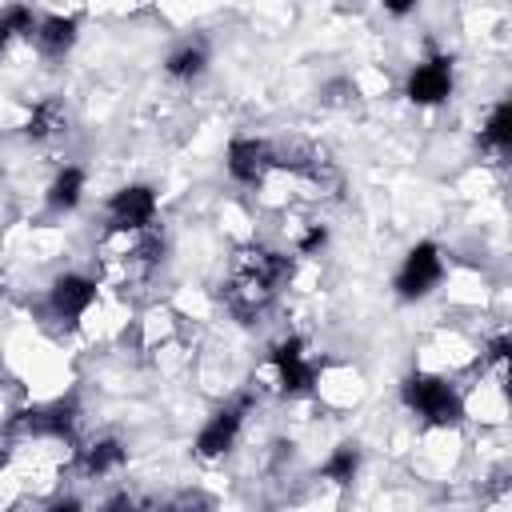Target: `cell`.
Returning a JSON list of instances; mask_svg holds the SVG:
<instances>
[{
  "instance_id": "15",
  "label": "cell",
  "mask_w": 512,
  "mask_h": 512,
  "mask_svg": "<svg viewBox=\"0 0 512 512\" xmlns=\"http://www.w3.org/2000/svg\"><path fill=\"white\" fill-rule=\"evenodd\" d=\"M480 148H488V152H496V156H504V152L512 148V104H508V100H500V104L492 108V116H488V124H484V132H480Z\"/></svg>"
},
{
  "instance_id": "3",
  "label": "cell",
  "mask_w": 512,
  "mask_h": 512,
  "mask_svg": "<svg viewBox=\"0 0 512 512\" xmlns=\"http://www.w3.org/2000/svg\"><path fill=\"white\" fill-rule=\"evenodd\" d=\"M440 276H444L440 248H436V244H416V248L404 256L400 272H396V292H400L404 300H420V296H428V292L440 284Z\"/></svg>"
},
{
  "instance_id": "9",
  "label": "cell",
  "mask_w": 512,
  "mask_h": 512,
  "mask_svg": "<svg viewBox=\"0 0 512 512\" xmlns=\"http://www.w3.org/2000/svg\"><path fill=\"white\" fill-rule=\"evenodd\" d=\"M52 312L64 320V324H76L84 312H88V304L96 300V284L88 280V276H76V272H68V276H60L56 284H52Z\"/></svg>"
},
{
  "instance_id": "16",
  "label": "cell",
  "mask_w": 512,
  "mask_h": 512,
  "mask_svg": "<svg viewBox=\"0 0 512 512\" xmlns=\"http://www.w3.org/2000/svg\"><path fill=\"white\" fill-rule=\"evenodd\" d=\"M80 192H84V172L76 164H68L64 172H56V180L48 188V204L60 208V212H68V208L80 204Z\"/></svg>"
},
{
  "instance_id": "19",
  "label": "cell",
  "mask_w": 512,
  "mask_h": 512,
  "mask_svg": "<svg viewBox=\"0 0 512 512\" xmlns=\"http://www.w3.org/2000/svg\"><path fill=\"white\" fill-rule=\"evenodd\" d=\"M324 240H328V232H324L320 224H312V228L300 236V252H304V256H312V252H320V248H324Z\"/></svg>"
},
{
  "instance_id": "17",
  "label": "cell",
  "mask_w": 512,
  "mask_h": 512,
  "mask_svg": "<svg viewBox=\"0 0 512 512\" xmlns=\"http://www.w3.org/2000/svg\"><path fill=\"white\" fill-rule=\"evenodd\" d=\"M356 468H360V452H356V444H340V448L324 460L320 476L332 480V484H348V480L356 476Z\"/></svg>"
},
{
  "instance_id": "5",
  "label": "cell",
  "mask_w": 512,
  "mask_h": 512,
  "mask_svg": "<svg viewBox=\"0 0 512 512\" xmlns=\"http://www.w3.org/2000/svg\"><path fill=\"white\" fill-rule=\"evenodd\" d=\"M248 396H236L232 404H224L204 428H200V436H196V456L200 460H216V456H224L228 448H232V440H236V432H240V424H244V412H248Z\"/></svg>"
},
{
  "instance_id": "21",
  "label": "cell",
  "mask_w": 512,
  "mask_h": 512,
  "mask_svg": "<svg viewBox=\"0 0 512 512\" xmlns=\"http://www.w3.org/2000/svg\"><path fill=\"white\" fill-rule=\"evenodd\" d=\"M416 8V0H384V12H392V16H408Z\"/></svg>"
},
{
  "instance_id": "1",
  "label": "cell",
  "mask_w": 512,
  "mask_h": 512,
  "mask_svg": "<svg viewBox=\"0 0 512 512\" xmlns=\"http://www.w3.org/2000/svg\"><path fill=\"white\" fill-rule=\"evenodd\" d=\"M292 276V260L284 252H272V248H260V244H248L236 252L232 260V276L224 284V304L232 316L240 320H252L256 312H264L276 296V288Z\"/></svg>"
},
{
  "instance_id": "10",
  "label": "cell",
  "mask_w": 512,
  "mask_h": 512,
  "mask_svg": "<svg viewBox=\"0 0 512 512\" xmlns=\"http://www.w3.org/2000/svg\"><path fill=\"white\" fill-rule=\"evenodd\" d=\"M72 424H76V412L72 404H48V408H28L16 416V428L28 432V436H72Z\"/></svg>"
},
{
  "instance_id": "8",
  "label": "cell",
  "mask_w": 512,
  "mask_h": 512,
  "mask_svg": "<svg viewBox=\"0 0 512 512\" xmlns=\"http://www.w3.org/2000/svg\"><path fill=\"white\" fill-rule=\"evenodd\" d=\"M272 368H276L280 388H284L288 396L308 392V388H312V380H316V368L308 364V356H304V344H300V340H280V344L272 348Z\"/></svg>"
},
{
  "instance_id": "6",
  "label": "cell",
  "mask_w": 512,
  "mask_h": 512,
  "mask_svg": "<svg viewBox=\"0 0 512 512\" xmlns=\"http://www.w3.org/2000/svg\"><path fill=\"white\" fill-rule=\"evenodd\" d=\"M272 168H276V148H272L268 140L236 136V140L228 144V172H232L240 184H260Z\"/></svg>"
},
{
  "instance_id": "4",
  "label": "cell",
  "mask_w": 512,
  "mask_h": 512,
  "mask_svg": "<svg viewBox=\"0 0 512 512\" xmlns=\"http://www.w3.org/2000/svg\"><path fill=\"white\" fill-rule=\"evenodd\" d=\"M156 216V196L148 184H128L108 204V232H144Z\"/></svg>"
},
{
  "instance_id": "14",
  "label": "cell",
  "mask_w": 512,
  "mask_h": 512,
  "mask_svg": "<svg viewBox=\"0 0 512 512\" xmlns=\"http://www.w3.org/2000/svg\"><path fill=\"white\" fill-rule=\"evenodd\" d=\"M204 68H208V48H204V40L180 44V48L168 56V64H164V72H168L172 80H196Z\"/></svg>"
},
{
  "instance_id": "12",
  "label": "cell",
  "mask_w": 512,
  "mask_h": 512,
  "mask_svg": "<svg viewBox=\"0 0 512 512\" xmlns=\"http://www.w3.org/2000/svg\"><path fill=\"white\" fill-rule=\"evenodd\" d=\"M24 132H28L32 140H56V136H64V132H68V108H64L60 100H52V96L40 100V104L32 108Z\"/></svg>"
},
{
  "instance_id": "11",
  "label": "cell",
  "mask_w": 512,
  "mask_h": 512,
  "mask_svg": "<svg viewBox=\"0 0 512 512\" xmlns=\"http://www.w3.org/2000/svg\"><path fill=\"white\" fill-rule=\"evenodd\" d=\"M76 28H80V24H76L72 16H44V20H36L32 40H36V48H40L48 60H60L64 52H72Z\"/></svg>"
},
{
  "instance_id": "7",
  "label": "cell",
  "mask_w": 512,
  "mask_h": 512,
  "mask_svg": "<svg viewBox=\"0 0 512 512\" xmlns=\"http://www.w3.org/2000/svg\"><path fill=\"white\" fill-rule=\"evenodd\" d=\"M448 92H452V60L448 56H432L412 68V76H408L412 104H440V100H448Z\"/></svg>"
},
{
  "instance_id": "20",
  "label": "cell",
  "mask_w": 512,
  "mask_h": 512,
  "mask_svg": "<svg viewBox=\"0 0 512 512\" xmlns=\"http://www.w3.org/2000/svg\"><path fill=\"white\" fill-rule=\"evenodd\" d=\"M504 352H508V336H496V340L488 344V360H492V364H504Z\"/></svg>"
},
{
  "instance_id": "13",
  "label": "cell",
  "mask_w": 512,
  "mask_h": 512,
  "mask_svg": "<svg viewBox=\"0 0 512 512\" xmlns=\"http://www.w3.org/2000/svg\"><path fill=\"white\" fill-rule=\"evenodd\" d=\"M76 464L84 476H104V472H116L124 464V448H120V440H96V444L80 448Z\"/></svg>"
},
{
  "instance_id": "2",
  "label": "cell",
  "mask_w": 512,
  "mask_h": 512,
  "mask_svg": "<svg viewBox=\"0 0 512 512\" xmlns=\"http://www.w3.org/2000/svg\"><path fill=\"white\" fill-rule=\"evenodd\" d=\"M404 404L412 412H420L428 424H440V428H448L464 416V404L452 392V384L440 380V376H428V372H412L404 380Z\"/></svg>"
},
{
  "instance_id": "18",
  "label": "cell",
  "mask_w": 512,
  "mask_h": 512,
  "mask_svg": "<svg viewBox=\"0 0 512 512\" xmlns=\"http://www.w3.org/2000/svg\"><path fill=\"white\" fill-rule=\"evenodd\" d=\"M32 28H36V20H32V12L28 8H8L4 16H0V52L16 40V36H32Z\"/></svg>"
}]
</instances>
